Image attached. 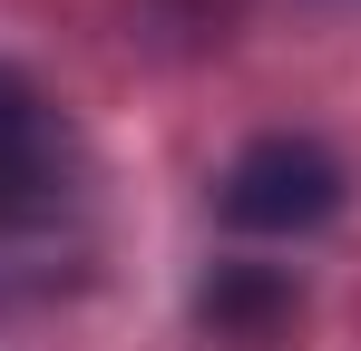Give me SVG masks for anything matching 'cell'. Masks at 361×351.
<instances>
[{
  "instance_id": "6da1fadb",
  "label": "cell",
  "mask_w": 361,
  "mask_h": 351,
  "mask_svg": "<svg viewBox=\"0 0 361 351\" xmlns=\"http://www.w3.org/2000/svg\"><path fill=\"white\" fill-rule=\"evenodd\" d=\"M342 156L322 147V137H293V127H274V137H254L235 147V166L215 176V205H225V225L235 234H312L342 215Z\"/></svg>"
},
{
  "instance_id": "7a4b0ae2",
  "label": "cell",
  "mask_w": 361,
  "mask_h": 351,
  "mask_svg": "<svg viewBox=\"0 0 361 351\" xmlns=\"http://www.w3.org/2000/svg\"><path fill=\"white\" fill-rule=\"evenodd\" d=\"M78 205V156H68V117L30 68L0 58V215H39Z\"/></svg>"
},
{
  "instance_id": "3957f363",
  "label": "cell",
  "mask_w": 361,
  "mask_h": 351,
  "mask_svg": "<svg viewBox=\"0 0 361 351\" xmlns=\"http://www.w3.org/2000/svg\"><path fill=\"white\" fill-rule=\"evenodd\" d=\"M195 322H205V342H225V351H283L302 332V292L274 264H215L205 292H195Z\"/></svg>"
}]
</instances>
